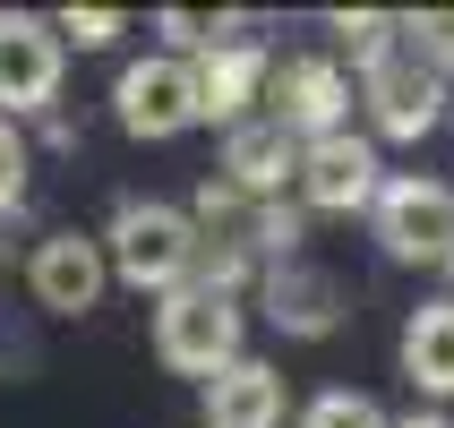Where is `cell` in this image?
Segmentation results:
<instances>
[{"label": "cell", "mask_w": 454, "mask_h": 428, "mask_svg": "<svg viewBox=\"0 0 454 428\" xmlns=\"http://www.w3.org/2000/svg\"><path fill=\"white\" fill-rule=\"evenodd\" d=\"M154 360L172 369V377H215L240 360V300L223 292H206V283H180L154 300Z\"/></svg>", "instance_id": "obj_2"}, {"label": "cell", "mask_w": 454, "mask_h": 428, "mask_svg": "<svg viewBox=\"0 0 454 428\" xmlns=\"http://www.w3.org/2000/svg\"><path fill=\"white\" fill-rule=\"evenodd\" d=\"M334 35H343V43H352V60H369V51H386L395 43V18H378V9H334Z\"/></svg>", "instance_id": "obj_19"}, {"label": "cell", "mask_w": 454, "mask_h": 428, "mask_svg": "<svg viewBox=\"0 0 454 428\" xmlns=\"http://www.w3.org/2000/svg\"><path fill=\"white\" fill-rule=\"evenodd\" d=\"M446 275H454V257H446Z\"/></svg>", "instance_id": "obj_22"}, {"label": "cell", "mask_w": 454, "mask_h": 428, "mask_svg": "<svg viewBox=\"0 0 454 428\" xmlns=\"http://www.w3.org/2000/svg\"><path fill=\"white\" fill-rule=\"evenodd\" d=\"M378 180H386L378 146H369V137H352V128H334V137L301 146V172H292V189H301L309 214H369Z\"/></svg>", "instance_id": "obj_8"}, {"label": "cell", "mask_w": 454, "mask_h": 428, "mask_svg": "<svg viewBox=\"0 0 454 428\" xmlns=\"http://www.w3.org/2000/svg\"><path fill=\"white\" fill-rule=\"evenodd\" d=\"M283 411H292L283 369H266V360H249V352L206 377V428H283Z\"/></svg>", "instance_id": "obj_12"}, {"label": "cell", "mask_w": 454, "mask_h": 428, "mask_svg": "<svg viewBox=\"0 0 454 428\" xmlns=\"http://www.w3.org/2000/svg\"><path fill=\"white\" fill-rule=\"evenodd\" d=\"M26 180H35V146H26L18 121H0V214L26 206Z\"/></svg>", "instance_id": "obj_18"}, {"label": "cell", "mask_w": 454, "mask_h": 428, "mask_svg": "<svg viewBox=\"0 0 454 428\" xmlns=\"http://www.w3.org/2000/svg\"><path fill=\"white\" fill-rule=\"evenodd\" d=\"M266 69H275V51L266 43H223V51H198L189 60V86H198V121H215V128H240V121H257V95H266Z\"/></svg>", "instance_id": "obj_11"}, {"label": "cell", "mask_w": 454, "mask_h": 428, "mask_svg": "<svg viewBox=\"0 0 454 428\" xmlns=\"http://www.w3.org/2000/svg\"><path fill=\"white\" fill-rule=\"evenodd\" d=\"M112 121H121L129 137H146V146H163V137H180V128H198V86H189V60H172V51L129 60V69L112 77Z\"/></svg>", "instance_id": "obj_7"}, {"label": "cell", "mask_w": 454, "mask_h": 428, "mask_svg": "<svg viewBox=\"0 0 454 428\" xmlns=\"http://www.w3.org/2000/svg\"><path fill=\"white\" fill-rule=\"evenodd\" d=\"M51 35H60V51H103V43H121L129 35V18L121 9H60V18H51Z\"/></svg>", "instance_id": "obj_16"}, {"label": "cell", "mask_w": 454, "mask_h": 428, "mask_svg": "<svg viewBox=\"0 0 454 428\" xmlns=\"http://www.w3.org/2000/svg\"><path fill=\"white\" fill-rule=\"evenodd\" d=\"M395 26H403V43L420 51L437 77L454 69V9H420V18H395Z\"/></svg>", "instance_id": "obj_17"}, {"label": "cell", "mask_w": 454, "mask_h": 428, "mask_svg": "<svg viewBox=\"0 0 454 428\" xmlns=\"http://www.w3.org/2000/svg\"><path fill=\"white\" fill-rule=\"evenodd\" d=\"M360 103H369L378 137H395V146H420V137L446 121V77H437L429 60L403 43V26H395V43L360 60ZM378 137H369V146H378Z\"/></svg>", "instance_id": "obj_3"}, {"label": "cell", "mask_w": 454, "mask_h": 428, "mask_svg": "<svg viewBox=\"0 0 454 428\" xmlns=\"http://www.w3.org/2000/svg\"><path fill=\"white\" fill-rule=\"evenodd\" d=\"M257 103H266L257 121H275L292 146H317V137H334V128H352V77H343V60H326V51L275 60Z\"/></svg>", "instance_id": "obj_5"}, {"label": "cell", "mask_w": 454, "mask_h": 428, "mask_svg": "<svg viewBox=\"0 0 454 428\" xmlns=\"http://www.w3.org/2000/svg\"><path fill=\"white\" fill-rule=\"evenodd\" d=\"M386 428H454L446 411H403V420H386Z\"/></svg>", "instance_id": "obj_20"}, {"label": "cell", "mask_w": 454, "mask_h": 428, "mask_svg": "<svg viewBox=\"0 0 454 428\" xmlns=\"http://www.w3.org/2000/svg\"><path fill=\"white\" fill-rule=\"evenodd\" d=\"M292 172H301V146H292L275 121H240V128H223V189L283 206V180H292Z\"/></svg>", "instance_id": "obj_13"}, {"label": "cell", "mask_w": 454, "mask_h": 428, "mask_svg": "<svg viewBox=\"0 0 454 428\" xmlns=\"http://www.w3.org/2000/svg\"><path fill=\"white\" fill-rule=\"evenodd\" d=\"M257 300H266L275 334H292V343H326V334L352 317L343 283H334L326 266H309V257H275V266H257Z\"/></svg>", "instance_id": "obj_9"}, {"label": "cell", "mask_w": 454, "mask_h": 428, "mask_svg": "<svg viewBox=\"0 0 454 428\" xmlns=\"http://www.w3.org/2000/svg\"><path fill=\"white\" fill-rule=\"evenodd\" d=\"M403 377L420 385V394H437V403H454V300H429L403 317Z\"/></svg>", "instance_id": "obj_14"}, {"label": "cell", "mask_w": 454, "mask_h": 428, "mask_svg": "<svg viewBox=\"0 0 454 428\" xmlns=\"http://www.w3.org/2000/svg\"><path fill=\"white\" fill-rule=\"evenodd\" d=\"M60 69L69 51L51 35V18L35 9H0V121H35L60 103Z\"/></svg>", "instance_id": "obj_6"}, {"label": "cell", "mask_w": 454, "mask_h": 428, "mask_svg": "<svg viewBox=\"0 0 454 428\" xmlns=\"http://www.w3.org/2000/svg\"><path fill=\"white\" fill-rule=\"evenodd\" d=\"M95 249H103L112 283L154 292V300L198 275V231H189V206H172V198H121L112 223L95 231Z\"/></svg>", "instance_id": "obj_1"}, {"label": "cell", "mask_w": 454, "mask_h": 428, "mask_svg": "<svg viewBox=\"0 0 454 428\" xmlns=\"http://www.w3.org/2000/svg\"><path fill=\"white\" fill-rule=\"evenodd\" d=\"M103 249L95 231H43L35 240V257H26V292H35V308L43 317H86V308L103 300Z\"/></svg>", "instance_id": "obj_10"}, {"label": "cell", "mask_w": 454, "mask_h": 428, "mask_svg": "<svg viewBox=\"0 0 454 428\" xmlns=\"http://www.w3.org/2000/svg\"><path fill=\"white\" fill-rule=\"evenodd\" d=\"M369 231L395 266H446L454 257V189L429 172H386L369 198Z\"/></svg>", "instance_id": "obj_4"}, {"label": "cell", "mask_w": 454, "mask_h": 428, "mask_svg": "<svg viewBox=\"0 0 454 428\" xmlns=\"http://www.w3.org/2000/svg\"><path fill=\"white\" fill-rule=\"evenodd\" d=\"M301 428H386V411H378V394H360V385H326V394L301 411Z\"/></svg>", "instance_id": "obj_15"}, {"label": "cell", "mask_w": 454, "mask_h": 428, "mask_svg": "<svg viewBox=\"0 0 454 428\" xmlns=\"http://www.w3.org/2000/svg\"><path fill=\"white\" fill-rule=\"evenodd\" d=\"M446 121H454V95H446Z\"/></svg>", "instance_id": "obj_21"}]
</instances>
